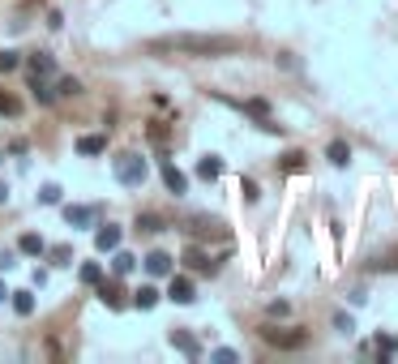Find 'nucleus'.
<instances>
[{
  "mask_svg": "<svg viewBox=\"0 0 398 364\" xmlns=\"http://www.w3.org/2000/svg\"><path fill=\"white\" fill-rule=\"evenodd\" d=\"M155 56H197V60H214V56H232L236 39L232 35H163L146 43Z\"/></svg>",
  "mask_w": 398,
  "mask_h": 364,
  "instance_id": "obj_1",
  "label": "nucleus"
},
{
  "mask_svg": "<svg viewBox=\"0 0 398 364\" xmlns=\"http://www.w3.org/2000/svg\"><path fill=\"white\" fill-rule=\"evenodd\" d=\"M116 180L129 184V189H141V184H146V159H141L137 150H124V155L116 159Z\"/></svg>",
  "mask_w": 398,
  "mask_h": 364,
  "instance_id": "obj_2",
  "label": "nucleus"
},
{
  "mask_svg": "<svg viewBox=\"0 0 398 364\" xmlns=\"http://www.w3.org/2000/svg\"><path fill=\"white\" fill-rule=\"evenodd\" d=\"M261 338H266L270 347H279V352H295V347L309 343L304 330H283V326H261Z\"/></svg>",
  "mask_w": 398,
  "mask_h": 364,
  "instance_id": "obj_3",
  "label": "nucleus"
},
{
  "mask_svg": "<svg viewBox=\"0 0 398 364\" xmlns=\"http://www.w3.org/2000/svg\"><path fill=\"white\" fill-rule=\"evenodd\" d=\"M167 296L176 300V304H193V300H197V287H193V279H184V275H171Z\"/></svg>",
  "mask_w": 398,
  "mask_h": 364,
  "instance_id": "obj_4",
  "label": "nucleus"
},
{
  "mask_svg": "<svg viewBox=\"0 0 398 364\" xmlns=\"http://www.w3.org/2000/svg\"><path fill=\"white\" fill-rule=\"evenodd\" d=\"M167 338H171V347H176V352H184L189 360H197V356H202V343H197V338H193L189 330H171Z\"/></svg>",
  "mask_w": 398,
  "mask_h": 364,
  "instance_id": "obj_5",
  "label": "nucleus"
},
{
  "mask_svg": "<svg viewBox=\"0 0 398 364\" xmlns=\"http://www.w3.org/2000/svg\"><path fill=\"white\" fill-rule=\"evenodd\" d=\"M69 227H94V206H64Z\"/></svg>",
  "mask_w": 398,
  "mask_h": 364,
  "instance_id": "obj_6",
  "label": "nucleus"
},
{
  "mask_svg": "<svg viewBox=\"0 0 398 364\" xmlns=\"http://www.w3.org/2000/svg\"><path fill=\"white\" fill-rule=\"evenodd\" d=\"M94 249H98V253H116V249H120V227H112V223L98 227V232H94Z\"/></svg>",
  "mask_w": 398,
  "mask_h": 364,
  "instance_id": "obj_7",
  "label": "nucleus"
},
{
  "mask_svg": "<svg viewBox=\"0 0 398 364\" xmlns=\"http://www.w3.org/2000/svg\"><path fill=\"white\" fill-rule=\"evenodd\" d=\"M26 69L35 73V78H52V73H56V60L47 56V52H31V56H26Z\"/></svg>",
  "mask_w": 398,
  "mask_h": 364,
  "instance_id": "obj_8",
  "label": "nucleus"
},
{
  "mask_svg": "<svg viewBox=\"0 0 398 364\" xmlns=\"http://www.w3.org/2000/svg\"><path fill=\"white\" fill-rule=\"evenodd\" d=\"M163 184H167L171 193H176V198H180V193L189 189V180H184V172H180V167H176V163H167V159H163Z\"/></svg>",
  "mask_w": 398,
  "mask_h": 364,
  "instance_id": "obj_9",
  "label": "nucleus"
},
{
  "mask_svg": "<svg viewBox=\"0 0 398 364\" xmlns=\"http://www.w3.org/2000/svg\"><path fill=\"white\" fill-rule=\"evenodd\" d=\"M184 266H189V270H202V275H214V261H210L202 249H197V245L184 249Z\"/></svg>",
  "mask_w": 398,
  "mask_h": 364,
  "instance_id": "obj_10",
  "label": "nucleus"
},
{
  "mask_svg": "<svg viewBox=\"0 0 398 364\" xmlns=\"http://www.w3.org/2000/svg\"><path fill=\"white\" fill-rule=\"evenodd\" d=\"M98 300H103L107 309H124V291H120V283H103V279H98Z\"/></svg>",
  "mask_w": 398,
  "mask_h": 364,
  "instance_id": "obj_11",
  "label": "nucleus"
},
{
  "mask_svg": "<svg viewBox=\"0 0 398 364\" xmlns=\"http://www.w3.org/2000/svg\"><path fill=\"white\" fill-rule=\"evenodd\" d=\"M146 270H150L155 279H167V275H171V257H167L163 249H155L150 257H146Z\"/></svg>",
  "mask_w": 398,
  "mask_h": 364,
  "instance_id": "obj_12",
  "label": "nucleus"
},
{
  "mask_svg": "<svg viewBox=\"0 0 398 364\" xmlns=\"http://www.w3.org/2000/svg\"><path fill=\"white\" fill-rule=\"evenodd\" d=\"M78 150L82 155H103L107 150V137L103 133H86V137H78Z\"/></svg>",
  "mask_w": 398,
  "mask_h": 364,
  "instance_id": "obj_13",
  "label": "nucleus"
},
{
  "mask_svg": "<svg viewBox=\"0 0 398 364\" xmlns=\"http://www.w3.org/2000/svg\"><path fill=\"white\" fill-rule=\"evenodd\" d=\"M189 232H197V236H218V232H223V223H218V218L197 214V218H189Z\"/></svg>",
  "mask_w": 398,
  "mask_h": 364,
  "instance_id": "obj_14",
  "label": "nucleus"
},
{
  "mask_svg": "<svg viewBox=\"0 0 398 364\" xmlns=\"http://www.w3.org/2000/svg\"><path fill=\"white\" fill-rule=\"evenodd\" d=\"M326 159H330L334 167H347V163H352V146H347V141H330V146H326Z\"/></svg>",
  "mask_w": 398,
  "mask_h": 364,
  "instance_id": "obj_15",
  "label": "nucleus"
},
{
  "mask_svg": "<svg viewBox=\"0 0 398 364\" xmlns=\"http://www.w3.org/2000/svg\"><path fill=\"white\" fill-rule=\"evenodd\" d=\"M197 176H202V180H218L223 176V159L218 155H206L202 163H197Z\"/></svg>",
  "mask_w": 398,
  "mask_h": 364,
  "instance_id": "obj_16",
  "label": "nucleus"
},
{
  "mask_svg": "<svg viewBox=\"0 0 398 364\" xmlns=\"http://www.w3.org/2000/svg\"><path fill=\"white\" fill-rule=\"evenodd\" d=\"M31 90H35L39 103H56V86H47V78H35L31 73Z\"/></svg>",
  "mask_w": 398,
  "mask_h": 364,
  "instance_id": "obj_17",
  "label": "nucleus"
},
{
  "mask_svg": "<svg viewBox=\"0 0 398 364\" xmlns=\"http://www.w3.org/2000/svg\"><path fill=\"white\" fill-rule=\"evenodd\" d=\"M17 249H21V253H26V257H39V253L47 249V245H43V236H35V232H26V236H21V240H17Z\"/></svg>",
  "mask_w": 398,
  "mask_h": 364,
  "instance_id": "obj_18",
  "label": "nucleus"
},
{
  "mask_svg": "<svg viewBox=\"0 0 398 364\" xmlns=\"http://www.w3.org/2000/svg\"><path fill=\"white\" fill-rule=\"evenodd\" d=\"M9 296H13L17 318H31V313H35V296H31V291H9Z\"/></svg>",
  "mask_w": 398,
  "mask_h": 364,
  "instance_id": "obj_19",
  "label": "nucleus"
},
{
  "mask_svg": "<svg viewBox=\"0 0 398 364\" xmlns=\"http://www.w3.org/2000/svg\"><path fill=\"white\" fill-rule=\"evenodd\" d=\"M133 304H137V309H155V304H159V291H155V287H137V291H133Z\"/></svg>",
  "mask_w": 398,
  "mask_h": 364,
  "instance_id": "obj_20",
  "label": "nucleus"
},
{
  "mask_svg": "<svg viewBox=\"0 0 398 364\" xmlns=\"http://www.w3.org/2000/svg\"><path fill=\"white\" fill-rule=\"evenodd\" d=\"M133 266H137V257H133V253H124V249H116V257H112V270H116V275H129Z\"/></svg>",
  "mask_w": 398,
  "mask_h": 364,
  "instance_id": "obj_21",
  "label": "nucleus"
},
{
  "mask_svg": "<svg viewBox=\"0 0 398 364\" xmlns=\"http://www.w3.org/2000/svg\"><path fill=\"white\" fill-rule=\"evenodd\" d=\"M394 352H398V338H394V334H381V338H377V360H390Z\"/></svg>",
  "mask_w": 398,
  "mask_h": 364,
  "instance_id": "obj_22",
  "label": "nucleus"
},
{
  "mask_svg": "<svg viewBox=\"0 0 398 364\" xmlns=\"http://www.w3.org/2000/svg\"><path fill=\"white\" fill-rule=\"evenodd\" d=\"M78 275H82V283H86V287H98V279H103V270H98L94 261H86V266H82Z\"/></svg>",
  "mask_w": 398,
  "mask_h": 364,
  "instance_id": "obj_23",
  "label": "nucleus"
},
{
  "mask_svg": "<svg viewBox=\"0 0 398 364\" xmlns=\"http://www.w3.org/2000/svg\"><path fill=\"white\" fill-rule=\"evenodd\" d=\"M137 232H163V218L159 214H137Z\"/></svg>",
  "mask_w": 398,
  "mask_h": 364,
  "instance_id": "obj_24",
  "label": "nucleus"
},
{
  "mask_svg": "<svg viewBox=\"0 0 398 364\" xmlns=\"http://www.w3.org/2000/svg\"><path fill=\"white\" fill-rule=\"evenodd\" d=\"M17 64H21V56H17V52H9V47H5V52H0V73H13Z\"/></svg>",
  "mask_w": 398,
  "mask_h": 364,
  "instance_id": "obj_25",
  "label": "nucleus"
},
{
  "mask_svg": "<svg viewBox=\"0 0 398 364\" xmlns=\"http://www.w3.org/2000/svg\"><path fill=\"white\" fill-rule=\"evenodd\" d=\"M39 202H43V206H56V202H60V189H56V184H43V189H39Z\"/></svg>",
  "mask_w": 398,
  "mask_h": 364,
  "instance_id": "obj_26",
  "label": "nucleus"
},
{
  "mask_svg": "<svg viewBox=\"0 0 398 364\" xmlns=\"http://www.w3.org/2000/svg\"><path fill=\"white\" fill-rule=\"evenodd\" d=\"M56 94H82V82L78 78H60L56 82Z\"/></svg>",
  "mask_w": 398,
  "mask_h": 364,
  "instance_id": "obj_27",
  "label": "nucleus"
},
{
  "mask_svg": "<svg viewBox=\"0 0 398 364\" xmlns=\"http://www.w3.org/2000/svg\"><path fill=\"white\" fill-rule=\"evenodd\" d=\"M17 112H21V103L13 94H0V116H17Z\"/></svg>",
  "mask_w": 398,
  "mask_h": 364,
  "instance_id": "obj_28",
  "label": "nucleus"
},
{
  "mask_svg": "<svg viewBox=\"0 0 398 364\" xmlns=\"http://www.w3.org/2000/svg\"><path fill=\"white\" fill-rule=\"evenodd\" d=\"M283 172H304V155H300V150L287 155V159H283Z\"/></svg>",
  "mask_w": 398,
  "mask_h": 364,
  "instance_id": "obj_29",
  "label": "nucleus"
},
{
  "mask_svg": "<svg viewBox=\"0 0 398 364\" xmlns=\"http://www.w3.org/2000/svg\"><path fill=\"white\" fill-rule=\"evenodd\" d=\"M210 360H214V364H236L240 356H236L232 347H218V352H210Z\"/></svg>",
  "mask_w": 398,
  "mask_h": 364,
  "instance_id": "obj_30",
  "label": "nucleus"
},
{
  "mask_svg": "<svg viewBox=\"0 0 398 364\" xmlns=\"http://www.w3.org/2000/svg\"><path fill=\"white\" fill-rule=\"evenodd\" d=\"M69 257H73L69 245H56V249H52V261H56V266H69Z\"/></svg>",
  "mask_w": 398,
  "mask_h": 364,
  "instance_id": "obj_31",
  "label": "nucleus"
},
{
  "mask_svg": "<svg viewBox=\"0 0 398 364\" xmlns=\"http://www.w3.org/2000/svg\"><path fill=\"white\" fill-rule=\"evenodd\" d=\"M287 313H291L287 300H270V318H287Z\"/></svg>",
  "mask_w": 398,
  "mask_h": 364,
  "instance_id": "obj_32",
  "label": "nucleus"
},
{
  "mask_svg": "<svg viewBox=\"0 0 398 364\" xmlns=\"http://www.w3.org/2000/svg\"><path fill=\"white\" fill-rule=\"evenodd\" d=\"M364 300H368V291H364V287H356V291H347V304H356V309H360Z\"/></svg>",
  "mask_w": 398,
  "mask_h": 364,
  "instance_id": "obj_33",
  "label": "nucleus"
},
{
  "mask_svg": "<svg viewBox=\"0 0 398 364\" xmlns=\"http://www.w3.org/2000/svg\"><path fill=\"white\" fill-rule=\"evenodd\" d=\"M372 270H398V257H381V261H372Z\"/></svg>",
  "mask_w": 398,
  "mask_h": 364,
  "instance_id": "obj_34",
  "label": "nucleus"
},
{
  "mask_svg": "<svg viewBox=\"0 0 398 364\" xmlns=\"http://www.w3.org/2000/svg\"><path fill=\"white\" fill-rule=\"evenodd\" d=\"M150 141H167V129L163 125H150Z\"/></svg>",
  "mask_w": 398,
  "mask_h": 364,
  "instance_id": "obj_35",
  "label": "nucleus"
},
{
  "mask_svg": "<svg viewBox=\"0 0 398 364\" xmlns=\"http://www.w3.org/2000/svg\"><path fill=\"white\" fill-rule=\"evenodd\" d=\"M0 202H9V189L5 184H0Z\"/></svg>",
  "mask_w": 398,
  "mask_h": 364,
  "instance_id": "obj_36",
  "label": "nucleus"
},
{
  "mask_svg": "<svg viewBox=\"0 0 398 364\" xmlns=\"http://www.w3.org/2000/svg\"><path fill=\"white\" fill-rule=\"evenodd\" d=\"M5 296H9V291H5V283H0V300H5Z\"/></svg>",
  "mask_w": 398,
  "mask_h": 364,
  "instance_id": "obj_37",
  "label": "nucleus"
}]
</instances>
